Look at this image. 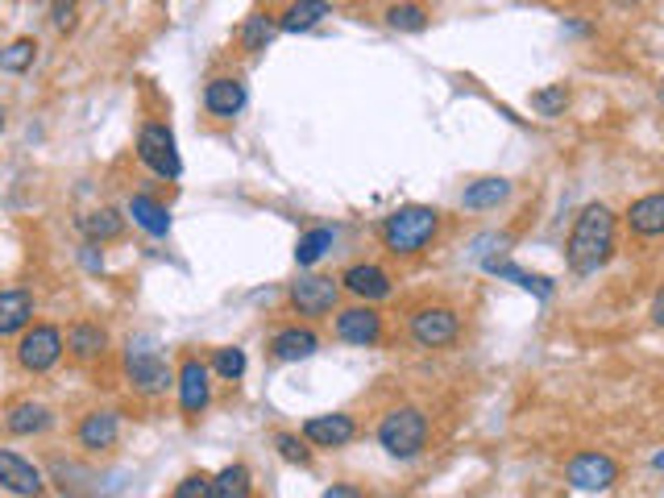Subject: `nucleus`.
I'll return each instance as SVG.
<instances>
[{
    "instance_id": "nucleus-1",
    "label": "nucleus",
    "mask_w": 664,
    "mask_h": 498,
    "mask_svg": "<svg viewBox=\"0 0 664 498\" xmlns=\"http://www.w3.org/2000/svg\"><path fill=\"white\" fill-rule=\"evenodd\" d=\"M615 254V213L606 204H586L565 241V261L573 274H593Z\"/></svg>"
},
{
    "instance_id": "nucleus-2",
    "label": "nucleus",
    "mask_w": 664,
    "mask_h": 498,
    "mask_svg": "<svg viewBox=\"0 0 664 498\" xmlns=\"http://www.w3.org/2000/svg\"><path fill=\"white\" fill-rule=\"evenodd\" d=\"M436 233H440V213L427 208V204L395 208L391 216H382V225H379L382 245H386L395 258H411V254H420Z\"/></svg>"
},
{
    "instance_id": "nucleus-3",
    "label": "nucleus",
    "mask_w": 664,
    "mask_h": 498,
    "mask_svg": "<svg viewBox=\"0 0 664 498\" xmlns=\"http://www.w3.org/2000/svg\"><path fill=\"white\" fill-rule=\"evenodd\" d=\"M379 445L395 461L420 457L427 445V416L420 407H395V411H386L379 424Z\"/></svg>"
},
{
    "instance_id": "nucleus-4",
    "label": "nucleus",
    "mask_w": 664,
    "mask_h": 498,
    "mask_svg": "<svg viewBox=\"0 0 664 498\" xmlns=\"http://www.w3.org/2000/svg\"><path fill=\"white\" fill-rule=\"evenodd\" d=\"M138 158H142L158 179H179L183 175V158H179V145H175V133L163 120H150L138 133Z\"/></svg>"
},
{
    "instance_id": "nucleus-5",
    "label": "nucleus",
    "mask_w": 664,
    "mask_h": 498,
    "mask_svg": "<svg viewBox=\"0 0 664 498\" xmlns=\"http://www.w3.org/2000/svg\"><path fill=\"white\" fill-rule=\"evenodd\" d=\"M125 374H129V386H133L138 395H166V391L175 386V370L166 366L163 354L150 349V341H138V349L129 345Z\"/></svg>"
},
{
    "instance_id": "nucleus-6",
    "label": "nucleus",
    "mask_w": 664,
    "mask_h": 498,
    "mask_svg": "<svg viewBox=\"0 0 664 498\" xmlns=\"http://www.w3.org/2000/svg\"><path fill=\"white\" fill-rule=\"evenodd\" d=\"M63 349H67V341H63V332L54 329V324H34L17 341V361H22V370H29V374H47V370L59 366Z\"/></svg>"
},
{
    "instance_id": "nucleus-7",
    "label": "nucleus",
    "mask_w": 664,
    "mask_h": 498,
    "mask_svg": "<svg viewBox=\"0 0 664 498\" xmlns=\"http://www.w3.org/2000/svg\"><path fill=\"white\" fill-rule=\"evenodd\" d=\"M291 308L299 316H329L336 304H341V279H329V274H299L291 291H286Z\"/></svg>"
},
{
    "instance_id": "nucleus-8",
    "label": "nucleus",
    "mask_w": 664,
    "mask_h": 498,
    "mask_svg": "<svg viewBox=\"0 0 664 498\" xmlns=\"http://www.w3.org/2000/svg\"><path fill=\"white\" fill-rule=\"evenodd\" d=\"M411 341L420 345V349H445L457 341V332H461V320H457V311L445 308V304H432V308H420L411 311Z\"/></svg>"
},
{
    "instance_id": "nucleus-9",
    "label": "nucleus",
    "mask_w": 664,
    "mask_h": 498,
    "mask_svg": "<svg viewBox=\"0 0 664 498\" xmlns=\"http://www.w3.org/2000/svg\"><path fill=\"white\" fill-rule=\"evenodd\" d=\"M565 482L573 490H586V495H598V490H611L618 482V465L615 457L606 452H577L570 465H565Z\"/></svg>"
},
{
    "instance_id": "nucleus-10",
    "label": "nucleus",
    "mask_w": 664,
    "mask_h": 498,
    "mask_svg": "<svg viewBox=\"0 0 664 498\" xmlns=\"http://www.w3.org/2000/svg\"><path fill=\"white\" fill-rule=\"evenodd\" d=\"M213 366L200 361V357H183L179 361V374H175V386H179V407L183 416H200L208 399H213Z\"/></svg>"
},
{
    "instance_id": "nucleus-11",
    "label": "nucleus",
    "mask_w": 664,
    "mask_h": 498,
    "mask_svg": "<svg viewBox=\"0 0 664 498\" xmlns=\"http://www.w3.org/2000/svg\"><path fill=\"white\" fill-rule=\"evenodd\" d=\"M0 490H9L17 498H38L47 490V477L34 461H25L22 452L0 449Z\"/></svg>"
},
{
    "instance_id": "nucleus-12",
    "label": "nucleus",
    "mask_w": 664,
    "mask_h": 498,
    "mask_svg": "<svg viewBox=\"0 0 664 498\" xmlns=\"http://www.w3.org/2000/svg\"><path fill=\"white\" fill-rule=\"evenodd\" d=\"M336 341L345 345H361V349H374L382 341V316L370 304H357V308L336 311Z\"/></svg>"
},
{
    "instance_id": "nucleus-13",
    "label": "nucleus",
    "mask_w": 664,
    "mask_h": 498,
    "mask_svg": "<svg viewBox=\"0 0 664 498\" xmlns=\"http://www.w3.org/2000/svg\"><path fill=\"white\" fill-rule=\"evenodd\" d=\"M341 291H349V295L366 299V304H379V299H386L395 291V283H391V274L382 266H374V261H354L341 274Z\"/></svg>"
},
{
    "instance_id": "nucleus-14",
    "label": "nucleus",
    "mask_w": 664,
    "mask_h": 498,
    "mask_svg": "<svg viewBox=\"0 0 664 498\" xmlns=\"http://www.w3.org/2000/svg\"><path fill=\"white\" fill-rule=\"evenodd\" d=\"M354 436H357V424H354V416H345V411L311 416L308 424H304V440L316 445V449H345Z\"/></svg>"
},
{
    "instance_id": "nucleus-15",
    "label": "nucleus",
    "mask_w": 664,
    "mask_h": 498,
    "mask_svg": "<svg viewBox=\"0 0 664 498\" xmlns=\"http://www.w3.org/2000/svg\"><path fill=\"white\" fill-rule=\"evenodd\" d=\"M120 436V416L117 411H88L84 420H79V427H75V440H79V449L88 452H104L113 449Z\"/></svg>"
},
{
    "instance_id": "nucleus-16",
    "label": "nucleus",
    "mask_w": 664,
    "mask_h": 498,
    "mask_svg": "<svg viewBox=\"0 0 664 498\" xmlns=\"http://www.w3.org/2000/svg\"><path fill=\"white\" fill-rule=\"evenodd\" d=\"M204 108L213 113V117L220 120H233L245 108V84L241 79H233V75H220V79H213L208 88H204Z\"/></svg>"
},
{
    "instance_id": "nucleus-17",
    "label": "nucleus",
    "mask_w": 664,
    "mask_h": 498,
    "mask_svg": "<svg viewBox=\"0 0 664 498\" xmlns=\"http://www.w3.org/2000/svg\"><path fill=\"white\" fill-rule=\"evenodd\" d=\"M316 349H320V336L311 329H299V324L279 329L270 336V357L274 361H308V357H316Z\"/></svg>"
},
{
    "instance_id": "nucleus-18",
    "label": "nucleus",
    "mask_w": 664,
    "mask_h": 498,
    "mask_svg": "<svg viewBox=\"0 0 664 498\" xmlns=\"http://www.w3.org/2000/svg\"><path fill=\"white\" fill-rule=\"evenodd\" d=\"M627 229L636 238H664V191L640 195L631 208H627Z\"/></svg>"
},
{
    "instance_id": "nucleus-19",
    "label": "nucleus",
    "mask_w": 664,
    "mask_h": 498,
    "mask_svg": "<svg viewBox=\"0 0 664 498\" xmlns=\"http://www.w3.org/2000/svg\"><path fill=\"white\" fill-rule=\"evenodd\" d=\"M34 320V295L25 286H9L0 291V336H13V332H25Z\"/></svg>"
},
{
    "instance_id": "nucleus-20",
    "label": "nucleus",
    "mask_w": 664,
    "mask_h": 498,
    "mask_svg": "<svg viewBox=\"0 0 664 498\" xmlns=\"http://www.w3.org/2000/svg\"><path fill=\"white\" fill-rule=\"evenodd\" d=\"M54 424V411L47 404H34V399H22V404L9 407V416H4V427L13 432V436H38V432H47Z\"/></svg>"
},
{
    "instance_id": "nucleus-21",
    "label": "nucleus",
    "mask_w": 664,
    "mask_h": 498,
    "mask_svg": "<svg viewBox=\"0 0 664 498\" xmlns=\"http://www.w3.org/2000/svg\"><path fill=\"white\" fill-rule=\"evenodd\" d=\"M324 17H332L329 0H291L283 9V17H279V29H283V34H308V29H316Z\"/></svg>"
},
{
    "instance_id": "nucleus-22",
    "label": "nucleus",
    "mask_w": 664,
    "mask_h": 498,
    "mask_svg": "<svg viewBox=\"0 0 664 498\" xmlns=\"http://www.w3.org/2000/svg\"><path fill=\"white\" fill-rule=\"evenodd\" d=\"M75 229L92 245H104V241H117L125 233V216L117 208H92V213L75 216Z\"/></svg>"
},
{
    "instance_id": "nucleus-23",
    "label": "nucleus",
    "mask_w": 664,
    "mask_h": 498,
    "mask_svg": "<svg viewBox=\"0 0 664 498\" xmlns=\"http://www.w3.org/2000/svg\"><path fill=\"white\" fill-rule=\"evenodd\" d=\"M125 213L133 216V225L145 229L150 238H166L170 233V213H166L154 195H129V208Z\"/></svg>"
},
{
    "instance_id": "nucleus-24",
    "label": "nucleus",
    "mask_w": 664,
    "mask_h": 498,
    "mask_svg": "<svg viewBox=\"0 0 664 498\" xmlns=\"http://www.w3.org/2000/svg\"><path fill=\"white\" fill-rule=\"evenodd\" d=\"M67 349L79 361H95V357H104V349H108V332L100 329V324H92V320H79L67 332Z\"/></svg>"
},
{
    "instance_id": "nucleus-25",
    "label": "nucleus",
    "mask_w": 664,
    "mask_h": 498,
    "mask_svg": "<svg viewBox=\"0 0 664 498\" xmlns=\"http://www.w3.org/2000/svg\"><path fill=\"white\" fill-rule=\"evenodd\" d=\"M507 195H511V183L498 179V175H490V179H477V183H470V188L461 191V208L486 213V208H498Z\"/></svg>"
},
{
    "instance_id": "nucleus-26",
    "label": "nucleus",
    "mask_w": 664,
    "mask_h": 498,
    "mask_svg": "<svg viewBox=\"0 0 664 498\" xmlns=\"http://www.w3.org/2000/svg\"><path fill=\"white\" fill-rule=\"evenodd\" d=\"M495 279H511V283H520L523 291H532L536 299H548L552 295V279H545V274H532V270H523V266H515V261H502V258H490L482 261Z\"/></svg>"
},
{
    "instance_id": "nucleus-27",
    "label": "nucleus",
    "mask_w": 664,
    "mask_h": 498,
    "mask_svg": "<svg viewBox=\"0 0 664 498\" xmlns=\"http://www.w3.org/2000/svg\"><path fill=\"white\" fill-rule=\"evenodd\" d=\"M274 34H279V22L274 17H266V13H254V17H245L238 29V42L245 54H261V50L274 42Z\"/></svg>"
},
{
    "instance_id": "nucleus-28",
    "label": "nucleus",
    "mask_w": 664,
    "mask_h": 498,
    "mask_svg": "<svg viewBox=\"0 0 664 498\" xmlns=\"http://www.w3.org/2000/svg\"><path fill=\"white\" fill-rule=\"evenodd\" d=\"M213 495L216 498H254V474H250V465H225L220 474L213 477Z\"/></svg>"
},
{
    "instance_id": "nucleus-29",
    "label": "nucleus",
    "mask_w": 664,
    "mask_h": 498,
    "mask_svg": "<svg viewBox=\"0 0 664 498\" xmlns=\"http://www.w3.org/2000/svg\"><path fill=\"white\" fill-rule=\"evenodd\" d=\"M386 25L399 34H420V29H427V9L420 0H399L386 9Z\"/></svg>"
},
{
    "instance_id": "nucleus-30",
    "label": "nucleus",
    "mask_w": 664,
    "mask_h": 498,
    "mask_svg": "<svg viewBox=\"0 0 664 498\" xmlns=\"http://www.w3.org/2000/svg\"><path fill=\"white\" fill-rule=\"evenodd\" d=\"M570 84H548V88H540V92H532V108L540 113V117H561L565 108H570Z\"/></svg>"
},
{
    "instance_id": "nucleus-31",
    "label": "nucleus",
    "mask_w": 664,
    "mask_h": 498,
    "mask_svg": "<svg viewBox=\"0 0 664 498\" xmlns=\"http://www.w3.org/2000/svg\"><path fill=\"white\" fill-rule=\"evenodd\" d=\"M34 59H38V42H34V38H17L13 47L0 50V72L22 75V72H29V67H34Z\"/></svg>"
},
{
    "instance_id": "nucleus-32",
    "label": "nucleus",
    "mask_w": 664,
    "mask_h": 498,
    "mask_svg": "<svg viewBox=\"0 0 664 498\" xmlns=\"http://www.w3.org/2000/svg\"><path fill=\"white\" fill-rule=\"evenodd\" d=\"M332 241H336L332 229H311V233H304L299 245H295V261H299V266H316V261L332 250Z\"/></svg>"
},
{
    "instance_id": "nucleus-33",
    "label": "nucleus",
    "mask_w": 664,
    "mask_h": 498,
    "mask_svg": "<svg viewBox=\"0 0 664 498\" xmlns=\"http://www.w3.org/2000/svg\"><path fill=\"white\" fill-rule=\"evenodd\" d=\"M245 349H238V345H225V349H216L213 354V370L220 374L225 382H238L241 374H245Z\"/></svg>"
},
{
    "instance_id": "nucleus-34",
    "label": "nucleus",
    "mask_w": 664,
    "mask_h": 498,
    "mask_svg": "<svg viewBox=\"0 0 664 498\" xmlns=\"http://www.w3.org/2000/svg\"><path fill=\"white\" fill-rule=\"evenodd\" d=\"M274 449H279V457L283 461H291V465H311V449L304 436H295V432H274Z\"/></svg>"
},
{
    "instance_id": "nucleus-35",
    "label": "nucleus",
    "mask_w": 664,
    "mask_h": 498,
    "mask_svg": "<svg viewBox=\"0 0 664 498\" xmlns=\"http://www.w3.org/2000/svg\"><path fill=\"white\" fill-rule=\"evenodd\" d=\"M170 498H216L213 495V477L204 474V470H200V474H188L179 486H175V495H170Z\"/></svg>"
},
{
    "instance_id": "nucleus-36",
    "label": "nucleus",
    "mask_w": 664,
    "mask_h": 498,
    "mask_svg": "<svg viewBox=\"0 0 664 498\" xmlns=\"http://www.w3.org/2000/svg\"><path fill=\"white\" fill-rule=\"evenodd\" d=\"M507 245H511V238H502V233H486V238L474 241V258L477 261H490V258H498Z\"/></svg>"
},
{
    "instance_id": "nucleus-37",
    "label": "nucleus",
    "mask_w": 664,
    "mask_h": 498,
    "mask_svg": "<svg viewBox=\"0 0 664 498\" xmlns=\"http://www.w3.org/2000/svg\"><path fill=\"white\" fill-rule=\"evenodd\" d=\"M75 25V0H54V29H72Z\"/></svg>"
},
{
    "instance_id": "nucleus-38",
    "label": "nucleus",
    "mask_w": 664,
    "mask_h": 498,
    "mask_svg": "<svg viewBox=\"0 0 664 498\" xmlns=\"http://www.w3.org/2000/svg\"><path fill=\"white\" fill-rule=\"evenodd\" d=\"M320 498H361V490H357V486H345V482H336V486H329Z\"/></svg>"
},
{
    "instance_id": "nucleus-39",
    "label": "nucleus",
    "mask_w": 664,
    "mask_h": 498,
    "mask_svg": "<svg viewBox=\"0 0 664 498\" xmlns=\"http://www.w3.org/2000/svg\"><path fill=\"white\" fill-rule=\"evenodd\" d=\"M652 324H656V329H664V283H661V291L652 295Z\"/></svg>"
},
{
    "instance_id": "nucleus-40",
    "label": "nucleus",
    "mask_w": 664,
    "mask_h": 498,
    "mask_svg": "<svg viewBox=\"0 0 664 498\" xmlns=\"http://www.w3.org/2000/svg\"><path fill=\"white\" fill-rule=\"evenodd\" d=\"M652 465H656V470H664V449L656 452V457H652Z\"/></svg>"
},
{
    "instance_id": "nucleus-41",
    "label": "nucleus",
    "mask_w": 664,
    "mask_h": 498,
    "mask_svg": "<svg viewBox=\"0 0 664 498\" xmlns=\"http://www.w3.org/2000/svg\"><path fill=\"white\" fill-rule=\"evenodd\" d=\"M656 95H661V104H664V79H661V92H656Z\"/></svg>"
},
{
    "instance_id": "nucleus-42",
    "label": "nucleus",
    "mask_w": 664,
    "mask_h": 498,
    "mask_svg": "<svg viewBox=\"0 0 664 498\" xmlns=\"http://www.w3.org/2000/svg\"><path fill=\"white\" fill-rule=\"evenodd\" d=\"M0 129H4V108H0Z\"/></svg>"
}]
</instances>
